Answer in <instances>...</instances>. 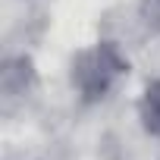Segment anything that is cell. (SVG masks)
<instances>
[{
    "instance_id": "6da1fadb",
    "label": "cell",
    "mask_w": 160,
    "mask_h": 160,
    "mask_svg": "<svg viewBox=\"0 0 160 160\" xmlns=\"http://www.w3.org/2000/svg\"><path fill=\"white\" fill-rule=\"evenodd\" d=\"M116 72H119V60L113 57L110 47H101V50H94V53H88L82 60V66H78L75 75H78V85H82L88 94H101L116 78Z\"/></svg>"
},
{
    "instance_id": "7a4b0ae2",
    "label": "cell",
    "mask_w": 160,
    "mask_h": 160,
    "mask_svg": "<svg viewBox=\"0 0 160 160\" xmlns=\"http://www.w3.org/2000/svg\"><path fill=\"white\" fill-rule=\"evenodd\" d=\"M144 122L154 135H160V85H154L144 98Z\"/></svg>"
},
{
    "instance_id": "3957f363",
    "label": "cell",
    "mask_w": 160,
    "mask_h": 160,
    "mask_svg": "<svg viewBox=\"0 0 160 160\" xmlns=\"http://www.w3.org/2000/svg\"><path fill=\"white\" fill-rule=\"evenodd\" d=\"M154 13H157V22H160V0H157V3H154Z\"/></svg>"
}]
</instances>
